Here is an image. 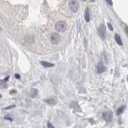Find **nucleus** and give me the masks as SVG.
Wrapping results in <instances>:
<instances>
[{
	"mask_svg": "<svg viewBox=\"0 0 128 128\" xmlns=\"http://www.w3.org/2000/svg\"><path fill=\"white\" fill-rule=\"evenodd\" d=\"M124 108H125V106H121V107H119L118 109V110H117V114L118 115H120L123 113V110H124Z\"/></svg>",
	"mask_w": 128,
	"mask_h": 128,
	"instance_id": "9b49d317",
	"label": "nucleus"
},
{
	"mask_svg": "<svg viewBox=\"0 0 128 128\" xmlns=\"http://www.w3.org/2000/svg\"><path fill=\"white\" fill-rule=\"evenodd\" d=\"M106 3H107L110 6H113V3H112V1H111V0H106Z\"/></svg>",
	"mask_w": 128,
	"mask_h": 128,
	"instance_id": "f8f14e48",
	"label": "nucleus"
},
{
	"mask_svg": "<svg viewBox=\"0 0 128 128\" xmlns=\"http://www.w3.org/2000/svg\"><path fill=\"white\" fill-rule=\"evenodd\" d=\"M98 35L102 38V39H106V27L103 24H102L101 26L98 27Z\"/></svg>",
	"mask_w": 128,
	"mask_h": 128,
	"instance_id": "20e7f679",
	"label": "nucleus"
},
{
	"mask_svg": "<svg viewBox=\"0 0 128 128\" xmlns=\"http://www.w3.org/2000/svg\"><path fill=\"white\" fill-rule=\"evenodd\" d=\"M127 81H128V77H127Z\"/></svg>",
	"mask_w": 128,
	"mask_h": 128,
	"instance_id": "dca6fc26",
	"label": "nucleus"
},
{
	"mask_svg": "<svg viewBox=\"0 0 128 128\" xmlns=\"http://www.w3.org/2000/svg\"><path fill=\"white\" fill-rule=\"evenodd\" d=\"M41 64L43 65V66H45V67H52V66H54L53 63H51V62H45V61L41 62Z\"/></svg>",
	"mask_w": 128,
	"mask_h": 128,
	"instance_id": "1a4fd4ad",
	"label": "nucleus"
},
{
	"mask_svg": "<svg viewBox=\"0 0 128 128\" xmlns=\"http://www.w3.org/2000/svg\"><path fill=\"white\" fill-rule=\"evenodd\" d=\"M83 1H85V0H83Z\"/></svg>",
	"mask_w": 128,
	"mask_h": 128,
	"instance_id": "f3484780",
	"label": "nucleus"
},
{
	"mask_svg": "<svg viewBox=\"0 0 128 128\" xmlns=\"http://www.w3.org/2000/svg\"><path fill=\"white\" fill-rule=\"evenodd\" d=\"M55 30L58 32H64L66 30V23L64 21H58L55 23Z\"/></svg>",
	"mask_w": 128,
	"mask_h": 128,
	"instance_id": "f257e3e1",
	"label": "nucleus"
},
{
	"mask_svg": "<svg viewBox=\"0 0 128 128\" xmlns=\"http://www.w3.org/2000/svg\"><path fill=\"white\" fill-rule=\"evenodd\" d=\"M103 118L106 121H110L111 119H112V113L110 111H108V112H106L103 114Z\"/></svg>",
	"mask_w": 128,
	"mask_h": 128,
	"instance_id": "423d86ee",
	"label": "nucleus"
},
{
	"mask_svg": "<svg viewBox=\"0 0 128 128\" xmlns=\"http://www.w3.org/2000/svg\"><path fill=\"white\" fill-rule=\"evenodd\" d=\"M15 77H16V79H20V75H15Z\"/></svg>",
	"mask_w": 128,
	"mask_h": 128,
	"instance_id": "2eb2a0df",
	"label": "nucleus"
},
{
	"mask_svg": "<svg viewBox=\"0 0 128 128\" xmlns=\"http://www.w3.org/2000/svg\"><path fill=\"white\" fill-rule=\"evenodd\" d=\"M115 41L117 42V43H118L119 45H120V46L123 45V42H122L121 37L119 36V34H115Z\"/></svg>",
	"mask_w": 128,
	"mask_h": 128,
	"instance_id": "0eeeda50",
	"label": "nucleus"
},
{
	"mask_svg": "<svg viewBox=\"0 0 128 128\" xmlns=\"http://www.w3.org/2000/svg\"><path fill=\"white\" fill-rule=\"evenodd\" d=\"M84 17H85V20L87 21V22H89L90 21V10H89V8H87V9H86Z\"/></svg>",
	"mask_w": 128,
	"mask_h": 128,
	"instance_id": "6e6552de",
	"label": "nucleus"
},
{
	"mask_svg": "<svg viewBox=\"0 0 128 128\" xmlns=\"http://www.w3.org/2000/svg\"><path fill=\"white\" fill-rule=\"evenodd\" d=\"M69 7H70L71 11L76 13L78 11V9H79V2L77 0H71L70 3H69Z\"/></svg>",
	"mask_w": 128,
	"mask_h": 128,
	"instance_id": "7ed1b4c3",
	"label": "nucleus"
},
{
	"mask_svg": "<svg viewBox=\"0 0 128 128\" xmlns=\"http://www.w3.org/2000/svg\"><path fill=\"white\" fill-rule=\"evenodd\" d=\"M60 40H61V36L58 34V33H55V32L52 33L51 35V36H50V41H51V43L52 44H54V45H57V44H58Z\"/></svg>",
	"mask_w": 128,
	"mask_h": 128,
	"instance_id": "f03ea898",
	"label": "nucleus"
},
{
	"mask_svg": "<svg viewBox=\"0 0 128 128\" xmlns=\"http://www.w3.org/2000/svg\"><path fill=\"white\" fill-rule=\"evenodd\" d=\"M46 102H47L48 104H50V105H54V104H55V99H54V98H49V99H47L46 100Z\"/></svg>",
	"mask_w": 128,
	"mask_h": 128,
	"instance_id": "9d476101",
	"label": "nucleus"
},
{
	"mask_svg": "<svg viewBox=\"0 0 128 128\" xmlns=\"http://www.w3.org/2000/svg\"><path fill=\"white\" fill-rule=\"evenodd\" d=\"M48 127H54V126L51 125V123H48Z\"/></svg>",
	"mask_w": 128,
	"mask_h": 128,
	"instance_id": "4468645a",
	"label": "nucleus"
},
{
	"mask_svg": "<svg viewBox=\"0 0 128 128\" xmlns=\"http://www.w3.org/2000/svg\"><path fill=\"white\" fill-rule=\"evenodd\" d=\"M98 72L99 73V74H101V73L104 72L105 71H106V67H105L104 64L102 63V62H99V63L98 64Z\"/></svg>",
	"mask_w": 128,
	"mask_h": 128,
	"instance_id": "39448f33",
	"label": "nucleus"
},
{
	"mask_svg": "<svg viewBox=\"0 0 128 128\" xmlns=\"http://www.w3.org/2000/svg\"><path fill=\"white\" fill-rule=\"evenodd\" d=\"M107 26H108L109 28H110V31H113V27H112V26H111V24H110V23H107Z\"/></svg>",
	"mask_w": 128,
	"mask_h": 128,
	"instance_id": "ddd939ff",
	"label": "nucleus"
}]
</instances>
